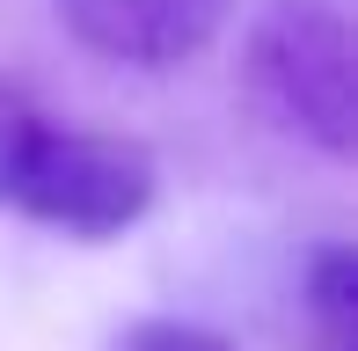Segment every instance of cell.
I'll list each match as a JSON object with an SVG mask.
<instances>
[{
	"instance_id": "obj_1",
	"label": "cell",
	"mask_w": 358,
	"mask_h": 351,
	"mask_svg": "<svg viewBox=\"0 0 358 351\" xmlns=\"http://www.w3.org/2000/svg\"><path fill=\"white\" fill-rule=\"evenodd\" d=\"M161 169L139 139L59 117L29 88L0 81V213L73 242H117L154 213Z\"/></svg>"
},
{
	"instance_id": "obj_2",
	"label": "cell",
	"mask_w": 358,
	"mask_h": 351,
	"mask_svg": "<svg viewBox=\"0 0 358 351\" xmlns=\"http://www.w3.org/2000/svg\"><path fill=\"white\" fill-rule=\"evenodd\" d=\"M241 95L271 132L351 162V22L336 0H271L241 44Z\"/></svg>"
},
{
	"instance_id": "obj_3",
	"label": "cell",
	"mask_w": 358,
	"mask_h": 351,
	"mask_svg": "<svg viewBox=\"0 0 358 351\" xmlns=\"http://www.w3.org/2000/svg\"><path fill=\"white\" fill-rule=\"evenodd\" d=\"M59 29L110 66H183L227 29L234 0H52Z\"/></svg>"
},
{
	"instance_id": "obj_4",
	"label": "cell",
	"mask_w": 358,
	"mask_h": 351,
	"mask_svg": "<svg viewBox=\"0 0 358 351\" xmlns=\"http://www.w3.org/2000/svg\"><path fill=\"white\" fill-rule=\"evenodd\" d=\"M351 242H315L300 264V351H351Z\"/></svg>"
},
{
	"instance_id": "obj_5",
	"label": "cell",
	"mask_w": 358,
	"mask_h": 351,
	"mask_svg": "<svg viewBox=\"0 0 358 351\" xmlns=\"http://www.w3.org/2000/svg\"><path fill=\"white\" fill-rule=\"evenodd\" d=\"M117 351H234V344L205 322H183V315H139L117 337Z\"/></svg>"
}]
</instances>
